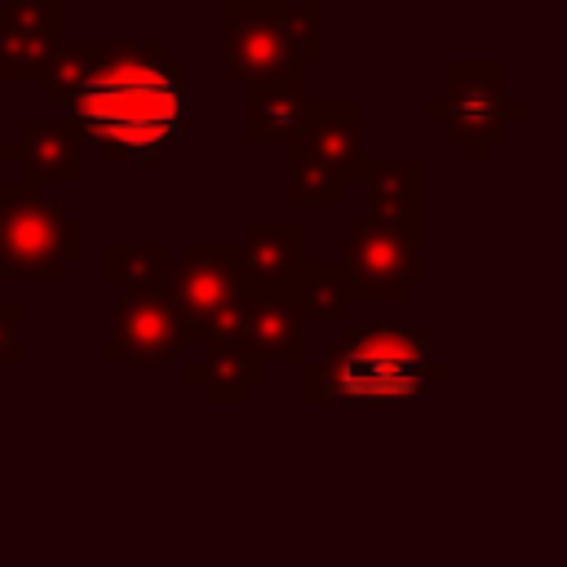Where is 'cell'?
Returning <instances> with one entry per match:
<instances>
[{"label": "cell", "mask_w": 567, "mask_h": 567, "mask_svg": "<svg viewBox=\"0 0 567 567\" xmlns=\"http://www.w3.org/2000/svg\"><path fill=\"white\" fill-rule=\"evenodd\" d=\"M66 106L71 124L102 146V159H164L186 133V62L164 40H102L89 80Z\"/></svg>", "instance_id": "obj_1"}, {"label": "cell", "mask_w": 567, "mask_h": 567, "mask_svg": "<svg viewBox=\"0 0 567 567\" xmlns=\"http://www.w3.org/2000/svg\"><path fill=\"white\" fill-rule=\"evenodd\" d=\"M337 261L350 275L354 301H403L412 292V284H425V275H430L425 244L416 235H408L403 226L377 221V217H359L350 226Z\"/></svg>", "instance_id": "obj_7"}, {"label": "cell", "mask_w": 567, "mask_h": 567, "mask_svg": "<svg viewBox=\"0 0 567 567\" xmlns=\"http://www.w3.org/2000/svg\"><path fill=\"white\" fill-rule=\"evenodd\" d=\"M97 53H102V40L66 44V49L49 62V71L40 75V93H44L49 102H71V97H75V89L89 80V71H93Z\"/></svg>", "instance_id": "obj_19"}, {"label": "cell", "mask_w": 567, "mask_h": 567, "mask_svg": "<svg viewBox=\"0 0 567 567\" xmlns=\"http://www.w3.org/2000/svg\"><path fill=\"white\" fill-rule=\"evenodd\" d=\"M341 346V399L337 403H421L447 381V363L430 354L421 328L354 323Z\"/></svg>", "instance_id": "obj_3"}, {"label": "cell", "mask_w": 567, "mask_h": 567, "mask_svg": "<svg viewBox=\"0 0 567 567\" xmlns=\"http://www.w3.org/2000/svg\"><path fill=\"white\" fill-rule=\"evenodd\" d=\"M62 49H66L62 0H13L0 9V80L40 84V75Z\"/></svg>", "instance_id": "obj_10"}, {"label": "cell", "mask_w": 567, "mask_h": 567, "mask_svg": "<svg viewBox=\"0 0 567 567\" xmlns=\"http://www.w3.org/2000/svg\"><path fill=\"white\" fill-rule=\"evenodd\" d=\"M239 244V284L244 297H279L292 275L310 261L306 257V221H244Z\"/></svg>", "instance_id": "obj_11"}, {"label": "cell", "mask_w": 567, "mask_h": 567, "mask_svg": "<svg viewBox=\"0 0 567 567\" xmlns=\"http://www.w3.org/2000/svg\"><path fill=\"white\" fill-rule=\"evenodd\" d=\"M182 381L199 390L208 403H244L248 390L266 381V359L244 337H213L182 359Z\"/></svg>", "instance_id": "obj_14"}, {"label": "cell", "mask_w": 567, "mask_h": 567, "mask_svg": "<svg viewBox=\"0 0 567 567\" xmlns=\"http://www.w3.org/2000/svg\"><path fill=\"white\" fill-rule=\"evenodd\" d=\"M239 337L261 359H284V363L306 359V315L284 292L279 297H244Z\"/></svg>", "instance_id": "obj_15"}, {"label": "cell", "mask_w": 567, "mask_h": 567, "mask_svg": "<svg viewBox=\"0 0 567 567\" xmlns=\"http://www.w3.org/2000/svg\"><path fill=\"white\" fill-rule=\"evenodd\" d=\"M0 159L18 164L31 182H84V133L71 115L58 120H22L13 137L0 142Z\"/></svg>", "instance_id": "obj_13"}, {"label": "cell", "mask_w": 567, "mask_h": 567, "mask_svg": "<svg viewBox=\"0 0 567 567\" xmlns=\"http://www.w3.org/2000/svg\"><path fill=\"white\" fill-rule=\"evenodd\" d=\"M425 120L461 142L470 164H483L509 124L527 120V102L509 93V66L501 58H447L443 93L425 102Z\"/></svg>", "instance_id": "obj_6"}, {"label": "cell", "mask_w": 567, "mask_h": 567, "mask_svg": "<svg viewBox=\"0 0 567 567\" xmlns=\"http://www.w3.org/2000/svg\"><path fill=\"white\" fill-rule=\"evenodd\" d=\"M159 297L168 301L186 346H204L213 337H239V315H244L239 244L186 239L164 270Z\"/></svg>", "instance_id": "obj_5"}, {"label": "cell", "mask_w": 567, "mask_h": 567, "mask_svg": "<svg viewBox=\"0 0 567 567\" xmlns=\"http://www.w3.org/2000/svg\"><path fill=\"white\" fill-rule=\"evenodd\" d=\"M323 0H226L221 4V62L239 84L306 80L310 62L328 58Z\"/></svg>", "instance_id": "obj_2"}, {"label": "cell", "mask_w": 567, "mask_h": 567, "mask_svg": "<svg viewBox=\"0 0 567 567\" xmlns=\"http://www.w3.org/2000/svg\"><path fill=\"white\" fill-rule=\"evenodd\" d=\"M284 297H288L306 319H310V315L337 319V315H346V310L354 306V297H350V275H346L341 261H306V266L292 275V284L284 288Z\"/></svg>", "instance_id": "obj_18"}, {"label": "cell", "mask_w": 567, "mask_h": 567, "mask_svg": "<svg viewBox=\"0 0 567 567\" xmlns=\"http://www.w3.org/2000/svg\"><path fill=\"white\" fill-rule=\"evenodd\" d=\"M350 190V182L323 164L310 159H288V177H284V195L292 204H341Z\"/></svg>", "instance_id": "obj_20"}, {"label": "cell", "mask_w": 567, "mask_h": 567, "mask_svg": "<svg viewBox=\"0 0 567 567\" xmlns=\"http://www.w3.org/2000/svg\"><path fill=\"white\" fill-rule=\"evenodd\" d=\"M22 319H27L22 301H0V363H22L27 359L22 354V337H18Z\"/></svg>", "instance_id": "obj_21"}, {"label": "cell", "mask_w": 567, "mask_h": 567, "mask_svg": "<svg viewBox=\"0 0 567 567\" xmlns=\"http://www.w3.org/2000/svg\"><path fill=\"white\" fill-rule=\"evenodd\" d=\"M177 354H186V337L159 292L115 297L106 306V363H173Z\"/></svg>", "instance_id": "obj_9"}, {"label": "cell", "mask_w": 567, "mask_h": 567, "mask_svg": "<svg viewBox=\"0 0 567 567\" xmlns=\"http://www.w3.org/2000/svg\"><path fill=\"white\" fill-rule=\"evenodd\" d=\"M363 120H368V106L359 97L306 102V115H301L297 133L284 142V159H310V164H323V168H332V173H341L350 182L368 164V155H363Z\"/></svg>", "instance_id": "obj_8"}, {"label": "cell", "mask_w": 567, "mask_h": 567, "mask_svg": "<svg viewBox=\"0 0 567 567\" xmlns=\"http://www.w3.org/2000/svg\"><path fill=\"white\" fill-rule=\"evenodd\" d=\"M164 270H168V248L159 239L151 244H124V239H106L102 244V279L120 288V297H151L164 288Z\"/></svg>", "instance_id": "obj_17"}, {"label": "cell", "mask_w": 567, "mask_h": 567, "mask_svg": "<svg viewBox=\"0 0 567 567\" xmlns=\"http://www.w3.org/2000/svg\"><path fill=\"white\" fill-rule=\"evenodd\" d=\"M84 261V221L62 213L40 182H0V270L31 284H58Z\"/></svg>", "instance_id": "obj_4"}, {"label": "cell", "mask_w": 567, "mask_h": 567, "mask_svg": "<svg viewBox=\"0 0 567 567\" xmlns=\"http://www.w3.org/2000/svg\"><path fill=\"white\" fill-rule=\"evenodd\" d=\"M306 80L244 84V137L248 142H288L306 115Z\"/></svg>", "instance_id": "obj_16"}, {"label": "cell", "mask_w": 567, "mask_h": 567, "mask_svg": "<svg viewBox=\"0 0 567 567\" xmlns=\"http://www.w3.org/2000/svg\"><path fill=\"white\" fill-rule=\"evenodd\" d=\"M359 182L368 195L363 217L394 221L425 244V235H430V168H425V159H368Z\"/></svg>", "instance_id": "obj_12"}]
</instances>
